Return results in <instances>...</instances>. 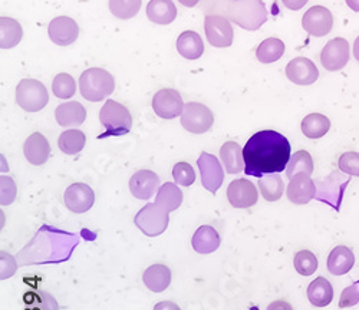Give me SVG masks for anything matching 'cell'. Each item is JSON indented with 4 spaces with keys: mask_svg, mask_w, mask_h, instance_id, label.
Here are the masks:
<instances>
[{
    "mask_svg": "<svg viewBox=\"0 0 359 310\" xmlns=\"http://www.w3.org/2000/svg\"><path fill=\"white\" fill-rule=\"evenodd\" d=\"M290 142L278 131L264 130L256 133L245 145V173L262 178L269 174H279L290 161Z\"/></svg>",
    "mask_w": 359,
    "mask_h": 310,
    "instance_id": "obj_1",
    "label": "cell"
},
{
    "mask_svg": "<svg viewBox=\"0 0 359 310\" xmlns=\"http://www.w3.org/2000/svg\"><path fill=\"white\" fill-rule=\"evenodd\" d=\"M231 2V0H230ZM226 16L248 30L259 29L267 20V11L262 0H241L226 5Z\"/></svg>",
    "mask_w": 359,
    "mask_h": 310,
    "instance_id": "obj_2",
    "label": "cell"
},
{
    "mask_svg": "<svg viewBox=\"0 0 359 310\" xmlns=\"http://www.w3.org/2000/svg\"><path fill=\"white\" fill-rule=\"evenodd\" d=\"M79 89L86 101L100 102L112 94L115 79L102 68H89L79 78Z\"/></svg>",
    "mask_w": 359,
    "mask_h": 310,
    "instance_id": "obj_3",
    "label": "cell"
},
{
    "mask_svg": "<svg viewBox=\"0 0 359 310\" xmlns=\"http://www.w3.org/2000/svg\"><path fill=\"white\" fill-rule=\"evenodd\" d=\"M100 121L105 128V133L98 138L107 137H121L131 131L133 127V116L127 107L119 104L116 101H107L105 105L101 108Z\"/></svg>",
    "mask_w": 359,
    "mask_h": 310,
    "instance_id": "obj_4",
    "label": "cell"
},
{
    "mask_svg": "<svg viewBox=\"0 0 359 310\" xmlns=\"http://www.w3.org/2000/svg\"><path fill=\"white\" fill-rule=\"evenodd\" d=\"M16 102L26 112H38L49 102L45 85L36 79H22L16 88Z\"/></svg>",
    "mask_w": 359,
    "mask_h": 310,
    "instance_id": "obj_5",
    "label": "cell"
},
{
    "mask_svg": "<svg viewBox=\"0 0 359 310\" xmlns=\"http://www.w3.org/2000/svg\"><path fill=\"white\" fill-rule=\"evenodd\" d=\"M134 223L145 236L157 237L167 230L170 215L158 204L149 203L137 213Z\"/></svg>",
    "mask_w": 359,
    "mask_h": 310,
    "instance_id": "obj_6",
    "label": "cell"
},
{
    "mask_svg": "<svg viewBox=\"0 0 359 310\" xmlns=\"http://www.w3.org/2000/svg\"><path fill=\"white\" fill-rule=\"evenodd\" d=\"M215 115L210 108L200 102H189L182 114V126L193 134H204L213 127Z\"/></svg>",
    "mask_w": 359,
    "mask_h": 310,
    "instance_id": "obj_7",
    "label": "cell"
},
{
    "mask_svg": "<svg viewBox=\"0 0 359 310\" xmlns=\"http://www.w3.org/2000/svg\"><path fill=\"white\" fill-rule=\"evenodd\" d=\"M197 166L200 170L203 187L207 191L216 194L224 181V170L220 161L212 154L201 152V155L197 160Z\"/></svg>",
    "mask_w": 359,
    "mask_h": 310,
    "instance_id": "obj_8",
    "label": "cell"
},
{
    "mask_svg": "<svg viewBox=\"0 0 359 310\" xmlns=\"http://www.w3.org/2000/svg\"><path fill=\"white\" fill-rule=\"evenodd\" d=\"M204 30L208 43L216 48H229L233 43L234 32L227 18L208 15L204 19Z\"/></svg>",
    "mask_w": 359,
    "mask_h": 310,
    "instance_id": "obj_9",
    "label": "cell"
},
{
    "mask_svg": "<svg viewBox=\"0 0 359 310\" xmlns=\"http://www.w3.org/2000/svg\"><path fill=\"white\" fill-rule=\"evenodd\" d=\"M349 43L344 38L329 41L320 53V64L326 71L337 72L346 67L349 62Z\"/></svg>",
    "mask_w": 359,
    "mask_h": 310,
    "instance_id": "obj_10",
    "label": "cell"
},
{
    "mask_svg": "<svg viewBox=\"0 0 359 310\" xmlns=\"http://www.w3.org/2000/svg\"><path fill=\"white\" fill-rule=\"evenodd\" d=\"M302 26L312 36H316V38L326 36L334 27L332 12L325 6H312L304 15Z\"/></svg>",
    "mask_w": 359,
    "mask_h": 310,
    "instance_id": "obj_11",
    "label": "cell"
},
{
    "mask_svg": "<svg viewBox=\"0 0 359 310\" xmlns=\"http://www.w3.org/2000/svg\"><path fill=\"white\" fill-rule=\"evenodd\" d=\"M153 109L163 119H174L183 114V98L175 89H160L153 98Z\"/></svg>",
    "mask_w": 359,
    "mask_h": 310,
    "instance_id": "obj_12",
    "label": "cell"
},
{
    "mask_svg": "<svg viewBox=\"0 0 359 310\" xmlns=\"http://www.w3.org/2000/svg\"><path fill=\"white\" fill-rule=\"evenodd\" d=\"M227 198L234 208H250L257 203L259 193L252 181L238 178L230 182L227 189Z\"/></svg>",
    "mask_w": 359,
    "mask_h": 310,
    "instance_id": "obj_13",
    "label": "cell"
},
{
    "mask_svg": "<svg viewBox=\"0 0 359 310\" xmlns=\"http://www.w3.org/2000/svg\"><path fill=\"white\" fill-rule=\"evenodd\" d=\"M64 201L69 211L82 214V213H86L88 210H91V207L94 205L95 193L88 184L75 182L67 189Z\"/></svg>",
    "mask_w": 359,
    "mask_h": 310,
    "instance_id": "obj_14",
    "label": "cell"
},
{
    "mask_svg": "<svg viewBox=\"0 0 359 310\" xmlns=\"http://www.w3.org/2000/svg\"><path fill=\"white\" fill-rule=\"evenodd\" d=\"M48 34L50 41L57 46H68L75 43L79 36L78 23L68 16L55 18L48 27Z\"/></svg>",
    "mask_w": 359,
    "mask_h": 310,
    "instance_id": "obj_15",
    "label": "cell"
},
{
    "mask_svg": "<svg viewBox=\"0 0 359 310\" xmlns=\"http://www.w3.org/2000/svg\"><path fill=\"white\" fill-rule=\"evenodd\" d=\"M286 76L296 85H312L319 78V69L311 59L299 56L287 64Z\"/></svg>",
    "mask_w": 359,
    "mask_h": 310,
    "instance_id": "obj_16",
    "label": "cell"
},
{
    "mask_svg": "<svg viewBox=\"0 0 359 310\" xmlns=\"http://www.w3.org/2000/svg\"><path fill=\"white\" fill-rule=\"evenodd\" d=\"M287 198L290 203L297 204V205H304L308 204L312 198L316 196V185L311 175L301 173L296 174L290 178L289 185H287Z\"/></svg>",
    "mask_w": 359,
    "mask_h": 310,
    "instance_id": "obj_17",
    "label": "cell"
},
{
    "mask_svg": "<svg viewBox=\"0 0 359 310\" xmlns=\"http://www.w3.org/2000/svg\"><path fill=\"white\" fill-rule=\"evenodd\" d=\"M160 187V177L151 170H140L130 180V191L138 200L151 198Z\"/></svg>",
    "mask_w": 359,
    "mask_h": 310,
    "instance_id": "obj_18",
    "label": "cell"
},
{
    "mask_svg": "<svg viewBox=\"0 0 359 310\" xmlns=\"http://www.w3.org/2000/svg\"><path fill=\"white\" fill-rule=\"evenodd\" d=\"M23 152L26 160L32 166H43L50 155V145L45 135L41 133H34L25 141Z\"/></svg>",
    "mask_w": 359,
    "mask_h": 310,
    "instance_id": "obj_19",
    "label": "cell"
},
{
    "mask_svg": "<svg viewBox=\"0 0 359 310\" xmlns=\"http://www.w3.org/2000/svg\"><path fill=\"white\" fill-rule=\"evenodd\" d=\"M56 122L61 127L71 128V127H79L86 119V109L82 104L76 101H69L59 105L55 111Z\"/></svg>",
    "mask_w": 359,
    "mask_h": 310,
    "instance_id": "obj_20",
    "label": "cell"
},
{
    "mask_svg": "<svg viewBox=\"0 0 359 310\" xmlns=\"http://www.w3.org/2000/svg\"><path fill=\"white\" fill-rule=\"evenodd\" d=\"M355 264V255L346 245H337L335 249L329 253L326 260V267L329 273L334 276H344L351 271Z\"/></svg>",
    "mask_w": 359,
    "mask_h": 310,
    "instance_id": "obj_21",
    "label": "cell"
},
{
    "mask_svg": "<svg viewBox=\"0 0 359 310\" xmlns=\"http://www.w3.org/2000/svg\"><path fill=\"white\" fill-rule=\"evenodd\" d=\"M222 238L217 230L212 226H201L193 236L191 245L193 249L200 255H210L220 247Z\"/></svg>",
    "mask_w": 359,
    "mask_h": 310,
    "instance_id": "obj_22",
    "label": "cell"
},
{
    "mask_svg": "<svg viewBox=\"0 0 359 310\" xmlns=\"http://www.w3.org/2000/svg\"><path fill=\"white\" fill-rule=\"evenodd\" d=\"M142 281L147 289L154 293H161L171 283V270L164 264H153L144 271Z\"/></svg>",
    "mask_w": 359,
    "mask_h": 310,
    "instance_id": "obj_23",
    "label": "cell"
},
{
    "mask_svg": "<svg viewBox=\"0 0 359 310\" xmlns=\"http://www.w3.org/2000/svg\"><path fill=\"white\" fill-rule=\"evenodd\" d=\"M220 159L224 166V170L229 174H238L246 167L243 148L234 141H227L223 144V147L220 148Z\"/></svg>",
    "mask_w": 359,
    "mask_h": 310,
    "instance_id": "obj_24",
    "label": "cell"
},
{
    "mask_svg": "<svg viewBox=\"0 0 359 310\" xmlns=\"http://www.w3.org/2000/svg\"><path fill=\"white\" fill-rule=\"evenodd\" d=\"M147 18L157 25H170L177 18V8L172 0H149Z\"/></svg>",
    "mask_w": 359,
    "mask_h": 310,
    "instance_id": "obj_25",
    "label": "cell"
},
{
    "mask_svg": "<svg viewBox=\"0 0 359 310\" xmlns=\"http://www.w3.org/2000/svg\"><path fill=\"white\" fill-rule=\"evenodd\" d=\"M177 50L186 59L194 60L198 59L204 52V42L201 36L193 30L183 32L177 39Z\"/></svg>",
    "mask_w": 359,
    "mask_h": 310,
    "instance_id": "obj_26",
    "label": "cell"
},
{
    "mask_svg": "<svg viewBox=\"0 0 359 310\" xmlns=\"http://www.w3.org/2000/svg\"><path fill=\"white\" fill-rule=\"evenodd\" d=\"M308 299L316 307H325L334 300V288L325 277H316L308 286Z\"/></svg>",
    "mask_w": 359,
    "mask_h": 310,
    "instance_id": "obj_27",
    "label": "cell"
},
{
    "mask_svg": "<svg viewBox=\"0 0 359 310\" xmlns=\"http://www.w3.org/2000/svg\"><path fill=\"white\" fill-rule=\"evenodd\" d=\"M23 36L22 26L12 18H0V48L11 49L15 48Z\"/></svg>",
    "mask_w": 359,
    "mask_h": 310,
    "instance_id": "obj_28",
    "label": "cell"
},
{
    "mask_svg": "<svg viewBox=\"0 0 359 310\" xmlns=\"http://www.w3.org/2000/svg\"><path fill=\"white\" fill-rule=\"evenodd\" d=\"M302 133L309 140H319L331 130V121L323 114H309L302 121Z\"/></svg>",
    "mask_w": 359,
    "mask_h": 310,
    "instance_id": "obj_29",
    "label": "cell"
},
{
    "mask_svg": "<svg viewBox=\"0 0 359 310\" xmlns=\"http://www.w3.org/2000/svg\"><path fill=\"white\" fill-rule=\"evenodd\" d=\"M183 203V191L178 189V185L174 182L163 184L157 191L156 204L164 208L167 213L175 211Z\"/></svg>",
    "mask_w": 359,
    "mask_h": 310,
    "instance_id": "obj_30",
    "label": "cell"
},
{
    "mask_svg": "<svg viewBox=\"0 0 359 310\" xmlns=\"http://www.w3.org/2000/svg\"><path fill=\"white\" fill-rule=\"evenodd\" d=\"M259 190L266 201H278L285 191V184L279 174L263 175L259 180Z\"/></svg>",
    "mask_w": 359,
    "mask_h": 310,
    "instance_id": "obj_31",
    "label": "cell"
},
{
    "mask_svg": "<svg viewBox=\"0 0 359 310\" xmlns=\"http://www.w3.org/2000/svg\"><path fill=\"white\" fill-rule=\"evenodd\" d=\"M285 53V43L278 38L264 39L256 49V58L262 64H273Z\"/></svg>",
    "mask_w": 359,
    "mask_h": 310,
    "instance_id": "obj_32",
    "label": "cell"
},
{
    "mask_svg": "<svg viewBox=\"0 0 359 310\" xmlns=\"http://www.w3.org/2000/svg\"><path fill=\"white\" fill-rule=\"evenodd\" d=\"M86 142V137L79 130H68L61 134L57 140L59 149H61L67 155H75L79 154Z\"/></svg>",
    "mask_w": 359,
    "mask_h": 310,
    "instance_id": "obj_33",
    "label": "cell"
},
{
    "mask_svg": "<svg viewBox=\"0 0 359 310\" xmlns=\"http://www.w3.org/2000/svg\"><path fill=\"white\" fill-rule=\"evenodd\" d=\"M301 173H305L308 175H311L313 173V160L311 157V154L304 149L294 152L286 167V175L289 180L293 175L301 174Z\"/></svg>",
    "mask_w": 359,
    "mask_h": 310,
    "instance_id": "obj_34",
    "label": "cell"
},
{
    "mask_svg": "<svg viewBox=\"0 0 359 310\" xmlns=\"http://www.w3.org/2000/svg\"><path fill=\"white\" fill-rule=\"evenodd\" d=\"M142 5V0H109V11L118 19L134 18Z\"/></svg>",
    "mask_w": 359,
    "mask_h": 310,
    "instance_id": "obj_35",
    "label": "cell"
},
{
    "mask_svg": "<svg viewBox=\"0 0 359 310\" xmlns=\"http://www.w3.org/2000/svg\"><path fill=\"white\" fill-rule=\"evenodd\" d=\"M53 95L59 100H69L75 95L76 83L69 74H59L52 82Z\"/></svg>",
    "mask_w": 359,
    "mask_h": 310,
    "instance_id": "obj_36",
    "label": "cell"
},
{
    "mask_svg": "<svg viewBox=\"0 0 359 310\" xmlns=\"http://www.w3.org/2000/svg\"><path fill=\"white\" fill-rule=\"evenodd\" d=\"M293 266L296 269V271L302 276H312L319 266L318 257L316 255H313L309 250H301L297 252L294 259H293Z\"/></svg>",
    "mask_w": 359,
    "mask_h": 310,
    "instance_id": "obj_37",
    "label": "cell"
},
{
    "mask_svg": "<svg viewBox=\"0 0 359 310\" xmlns=\"http://www.w3.org/2000/svg\"><path fill=\"white\" fill-rule=\"evenodd\" d=\"M172 177L175 184L183 185V187H190L196 181L194 168L189 163H177L172 168Z\"/></svg>",
    "mask_w": 359,
    "mask_h": 310,
    "instance_id": "obj_38",
    "label": "cell"
},
{
    "mask_svg": "<svg viewBox=\"0 0 359 310\" xmlns=\"http://www.w3.org/2000/svg\"><path fill=\"white\" fill-rule=\"evenodd\" d=\"M338 167L342 173L348 175L359 177V152H355V151L344 152L338 160Z\"/></svg>",
    "mask_w": 359,
    "mask_h": 310,
    "instance_id": "obj_39",
    "label": "cell"
},
{
    "mask_svg": "<svg viewBox=\"0 0 359 310\" xmlns=\"http://www.w3.org/2000/svg\"><path fill=\"white\" fill-rule=\"evenodd\" d=\"M16 198V184L11 177L0 178V204L9 205Z\"/></svg>",
    "mask_w": 359,
    "mask_h": 310,
    "instance_id": "obj_40",
    "label": "cell"
},
{
    "mask_svg": "<svg viewBox=\"0 0 359 310\" xmlns=\"http://www.w3.org/2000/svg\"><path fill=\"white\" fill-rule=\"evenodd\" d=\"M358 286L359 283H355L349 288H346L344 292H342V296L339 299V307L345 309V307H351V306H355L358 302H359V290H358Z\"/></svg>",
    "mask_w": 359,
    "mask_h": 310,
    "instance_id": "obj_41",
    "label": "cell"
},
{
    "mask_svg": "<svg viewBox=\"0 0 359 310\" xmlns=\"http://www.w3.org/2000/svg\"><path fill=\"white\" fill-rule=\"evenodd\" d=\"M309 0H282V4L290 11H301Z\"/></svg>",
    "mask_w": 359,
    "mask_h": 310,
    "instance_id": "obj_42",
    "label": "cell"
},
{
    "mask_svg": "<svg viewBox=\"0 0 359 310\" xmlns=\"http://www.w3.org/2000/svg\"><path fill=\"white\" fill-rule=\"evenodd\" d=\"M266 310H293V307L286 300H275L267 306Z\"/></svg>",
    "mask_w": 359,
    "mask_h": 310,
    "instance_id": "obj_43",
    "label": "cell"
},
{
    "mask_svg": "<svg viewBox=\"0 0 359 310\" xmlns=\"http://www.w3.org/2000/svg\"><path fill=\"white\" fill-rule=\"evenodd\" d=\"M154 310H182V309H180V306H178L177 303L165 300V302L157 303V304L154 306Z\"/></svg>",
    "mask_w": 359,
    "mask_h": 310,
    "instance_id": "obj_44",
    "label": "cell"
},
{
    "mask_svg": "<svg viewBox=\"0 0 359 310\" xmlns=\"http://www.w3.org/2000/svg\"><path fill=\"white\" fill-rule=\"evenodd\" d=\"M178 2L186 8H194L200 2V0H178Z\"/></svg>",
    "mask_w": 359,
    "mask_h": 310,
    "instance_id": "obj_45",
    "label": "cell"
},
{
    "mask_svg": "<svg viewBox=\"0 0 359 310\" xmlns=\"http://www.w3.org/2000/svg\"><path fill=\"white\" fill-rule=\"evenodd\" d=\"M346 5H348L353 12H359V0H346Z\"/></svg>",
    "mask_w": 359,
    "mask_h": 310,
    "instance_id": "obj_46",
    "label": "cell"
},
{
    "mask_svg": "<svg viewBox=\"0 0 359 310\" xmlns=\"http://www.w3.org/2000/svg\"><path fill=\"white\" fill-rule=\"evenodd\" d=\"M353 56L355 59L359 62V36L355 39L353 42Z\"/></svg>",
    "mask_w": 359,
    "mask_h": 310,
    "instance_id": "obj_47",
    "label": "cell"
},
{
    "mask_svg": "<svg viewBox=\"0 0 359 310\" xmlns=\"http://www.w3.org/2000/svg\"><path fill=\"white\" fill-rule=\"evenodd\" d=\"M231 2H241V0H231Z\"/></svg>",
    "mask_w": 359,
    "mask_h": 310,
    "instance_id": "obj_48",
    "label": "cell"
}]
</instances>
